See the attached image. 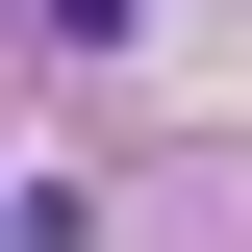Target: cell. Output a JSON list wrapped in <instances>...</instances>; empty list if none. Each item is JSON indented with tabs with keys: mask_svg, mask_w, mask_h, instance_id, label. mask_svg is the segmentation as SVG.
<instances>
[{
	"mask_svg": "<svg viewBox=\"0 0 252 252\" xmlns=\"http://www.w3.org/2000/svg\"><path fill=\"white\" fill-rule=\"evenodd\" d=\"M51 51H126V0H51Z\"/></svg>",
	"mask_w": 252,
	"mask_h": 252,
	"instance_id": "6da1fadb",
	"label": "cell"
}]
</instances>
